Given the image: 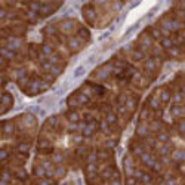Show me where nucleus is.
Wrapping results in <instances>:
<instances>
[{
    "label": "nucleus",
    "instance_id": "nucleus-21",
    "mask_svg": "<svg viewBox=\"0 0 185 185\" xmlns=\"http://www.w3.org/2000/svg\"><path fill=\"white\" fill-rule=\"evenodd\" d=\"M132 58L135 59V61H141V59H144V52H142V50H139V49L133 50V53H132Z\"/></svg>",
    "mask_w": 185,
    "mask_h": 185
},
{
    "label": "nucleus",
    "instance_id": "nucleus-1",
    "mask_svg": "<svg viewBox=\"0 0 185 185\" xmlns=\"http://www.w3.org/2000/svg\"><path fill=\"white\" fill-rule=\"evenodd\" d=\"M139 157H141V162L144 163L145 166H148V167H151V166L154 164V162H156V159L151 156L150 152H145V151H144V152H142Z\"/></svg>",
    "mask_w": 185,
    "mask_h": 185
},
{
    "label": "nucleus",
    "instance_id": "nucleus-18",
    "mask_svg": "<svg viewBox=\"0 0 185 185\" xmlns=\"http://www.w3.org/2000/svg\"><path fill=\"white\" fill-rule=\"evenodd\" d=\"M42 53H43L45 57H50V55L53 53V49L49 46V45H43V46H42Z\"/></svg>",
    "mask_w": 185,
    "mask_h": 185
},
{
    "label": "nucleus",
    "instance_id": "nucleus-14",
    "mask_svg": "<svg viewBox=\"0 0 185 185\" xmlns=\"http://www.w3.org/2000/svg\"><path fill=\"white\" fill-rule=\"evenodd\" d=\"M16 150L19 151L21 154H27L28 150H30V144H28V142H19L18 147H16Z\"/></svg>",
    "mask_w": 185,
    "mask_h": 185
},
{
    "label": "nucleus",
    "instance_id": "nucleus-16",
    "mask_svg": "<svg viewBox=\"0 0 185 185\" xmlns=\"http://www.w3.org/2000/svg\"><path fill=\"white\" fill-rule=\"evenodd\" d=\"M182 91L173 93V105H182Z\"/></svg>",
    "mask_w": 185,
    "mask_h": 185
},
{
    "label": "nucleus",
    "instance_id": "nucleus-5",
    "mask_svg": "<svg viewBox=\"0 0 185 185\" xmlns=\"http://www.w3.org/2000/svg\"><path fill=\"white\" fill-rule=\"evenodd\" d=\"M136 135L138 136H141V138H147L148 136V126L147 125H139L138 129H136Z\"/></svg>",
    "mask_w": 185,
    "mask_h": 185
},
{
    "label": "nucleus",
    "instance_id": "nucleus-20",
    "mask_svg": "<svg viewBox=\"0 0 185 185\" xmlns=\"http://www.w3.org/2000/svg\"><path fill=\"white\" fill-rule=\"evenodd\" d=\"M167 139H169V135H167L166 132H159V133H157V141H159V142L166 144V142H167Z\"/></svg>",
    "mask_w": 185,
    "mask_h": 185
},
{
    "label": "nucleus",
    "instance_id": "nucleus-4",
    "mask_svg": "<svg viewBox=\"0 0 185 185\" xmlns=\"http://www.w3.org/2000/svg\"><path fill=\"white\" fill-rule=\"evenodd\" d=\"M95 16H96V13H95V11H93L91 6L84 8V18H86L89 22H93V21H95Z\"/></svg>",
    "mask_w": 185,
    "mask_h": 185
},
{
    "label": "nucleus",
    "instance_id": "nucleus-22",
    "mask_svg": "<svg viewBox=\"0 0 185 185\" xmlns=\"http://www.w3.org/2000/svg\"><path fill=\"white\" fill-rule=\"evenodd\" d=\"M139 181L142 182V184H150L151 181H152V176L150 173H142V176L139 178Z\"/></svg>",
    "mask_w": 185,
    "mask_h": 185
},
{
    "label": "nucleus",
    "instance_id": "nucleus-31",
    "mask_svg": "<svg viewBox=\"0 0 185 185\" xmlns=\"http://www.w3.org/2000/svg\"><path fill=\"white\" fill-rule=\"evenodd\" d=\"M138 184V179H135L133 176H129L126 179V185H136Z\"/></svg>",
    "mask_w": 185,
    "mask_h": 185
},
{
    "label": "nucleus",
    "instance_id": "nucleus-33",
    "mask_svg": "<svg viewBox=\"0 0 185 185\" xmlns=\"http://www.w3.org/2000/svg\"><path fill=\"white\" fill-rule=\"evenodd\" d=\"M45 33H47V34H55V33H57V30H55L52 25H47L46 28H45Z\"/></svg>",
    "mask_w": 185,
    "mask_h": 185
},
{
    "label": "nucleus",
    "instance_id": "nucleus-7",
    "mask_svg": "<svg viewBox=\"0 0 185 185\" xmlns=\"http://www.w3.org/2000/svg\"><path fill=\"white\" fill-rule=\"evenodd\" d=\"M172 160L176 163H182L184 162V151L182 150H175L172 152Z\"/></svg>",
    "mask_w": 185,
    "mask_h": 185
},
{
    "label": "nucleus",
    "instance_id": "nucleus-13",
    "mask_svg": "<svg viewBox=\"0 0 185 185\" xmlns=\"http://www.w3.org/2000/svg\"><path fill=\"white\" fill-rule=\"evenodd\" d=\"M0 101H2V104L5 105V107H11V104H12V96L9 95V93H3L2 95V98H0Z\"/></svg>",
    "mask_w": 185,
    "mask_h": 185
},
{
    "label": "nucleus",
    "instance_id": "nucleus-11",
    "mask_svg": "<svg viewBox=\"0 0 185 185\" xmlns=\"http://www.w3.org/2000/svg\"><path fill=\"white\" fill-rule=\"evenodd\" d=\"M67 117H68L70 123H79V120H80V114L77 111H70Z\"/></svg>",
    "mask_w": 185,
    "mask_h": 185
},
{
    "label": "nucleus",
    "instance_id": "nucleus-32",
    "mask_svg": "<svg viewBox=\"0 0 185 185\" xmlns=\"http://www.w3.org/2000/svg\"><path fill=\"white\" fill-rule=\"evenodd\" d=\"M71 27H73V22H71V21L64 22V25H62V31H71Z\"/></svg>",
    "mask_w": 185,
    "mask_h": 185
},
{
    "label": "nucleus",
    "instance_id": "nucleus-41",
    "mask_svg": "<svg viewBox=\"0 0 185 185\" xmlns=\"http://www.w3.org/2000/svg\"><path fill=\"white\" fill-rule=\"evenodd\" d=\"M0 127H2V125H0Z\"/></svg>",
    "mask_w": 185,
    "mask_h": 185
},
{
    "label": "nucleus",
    "instance_id": "nucleus-2",
    "mask_svg": "<svg viewBox=\"0 0 185 185\" xmlns=\"http://www.w3.org/2000/svg\"><path fill=\"white\" fill-rule=\"evenodd\" d=\"M95 129H96V123L95 122H89L86 126L83 127V136H92L93 132H95Z\"/></svg>",
    "mask_w": 185,
    "mask_h": 185
},
{
    "label": "nucleus",
    "instance_id": "nucleus-36",
    "mask_svg": "<svg viewBox=\"0 0 185 185\" xmlns=\"http://www.w3.org/2000/svg\"><path fill=\"white\" fill-rule=\"evenodd\" d=\"M6 9H3V8H0V19H3V18H6Z\"/></svg>",
    "mask_w": 185,
    "mask_h": 185
},
{
    "label": "nucleus",
    "instance_id": "nucleus-23",
    "mask_svg": "<svg viewBox=\"0 0 185 185\" xmlns=\"http://www.w3.org/2000/svg\"><path fill=\"white\" fill-rule=\"evenodd\" d=\"M132 152L135 156H141L144 152V147L142 145H132Z\"/></svg>",
    "mask_w": 185,
    "mask_h": 185
},
{
    "label": "nucleus",
    "instance_id": "nucleus-6",
    "mask_svg": "<svg viewBox=\"0 0 185 185\" xmlns=\"http://www.w3.org/2000/svg\"><path fill=\"white\" fill-rule=\"evenodd\" d=\"M148 105H150L151 110H154V111H159L160 110V101L156 96H151L150 99H148Z\"/></svg>",
    "mask_w": 185,
    "mask_h": 185
},
{
    "label": "nucleus",
    "instance_id": "nucleus-24",
    "mask_svg": "<svg viewBox=\"0 0 185 185\" xmlns=\"http://www.w3.org/2000/svg\"><path fill=\"white\" fill-rule=\"evenodd\" d=\"M150 33H151V39H162V33H160L159 28H151Z\"/></svg>",
    "mask_w": 185,
    "mask_h": 185
},
{
    "label": "nucleus",
    "instance_id": "nucleus-17",
    "mask_svg": "<svg viewBox=\"0 0 185 185\" xmlns=\"http://www.w3.org/2000/svg\"><path fill=\"white\" fill-rule=\"evenodd\" d=\"M114 172H116V170H114L113 167H107V169H105L104 172L101 173V176H102L104 179H110V178H111V176L114 175Z\"/></svg>",
    "mask_w": 185,
    "mask_h": 185
},
{
    "label": "nucleus",
    "instance_id": "nucleus-39",
    "mask_svg": "<svg viewBox=\"0 0 185 185\" xmlns=\"http://www.w3.org/2000/svg\"><path fill=\"white\" fill-rule=\"evenodd\" d=\"M3 64H5V59H3V58H2V57H0V67H2Z\"/></svg>",
    "mask_w": 185,
    "mask_h": 185
},
{
    "label": "nucleus",
    "instance_id": "nucleus-10",
    "mask_svg": "<svg viewBox=\"0 0 185 185\" xmlns=\"http://www.w3.org/2000/svg\"><path fill=\"white\" fill-rule=\"evenodd\" d=\"M173 45L175 43H173V39H172V37H162V47L170 49Z\"/></svg>",
    "mask_w": 185,
    "mask_h": 185
},
{
    "label": "nucleus",
    "instance_id": "nucleus-8",
    "mask_svg": "<svg viewBox=\"0 0 185 185\" xmlns=\"http://www.w3.org/2000/svg\"><path fill=\"white\" fill-rule=\"evenodd\" d=\"M13 130H15V126H13L12 122H6V123L3 125V133H5L6 136H11L12 133H13Z\"/></svg>",
    "mask_w": 185,
    "mask_h": 185
},
{
    "label": "nucleus",
    "instance_id": "nucleus-29",
    "mask_svg": "<svg viewBox=\"0 0 185 185\" xmlns=\"http://www.w3.org/2000/svg\"><path fill=\"white\" fill-rule=\"evenodd\" d=\"M108 126H110V125H108L105 120H102V122L99 123V129H101L102 132H108Z\"/></svg>",
    "mask_w": 185,
    "mask_h": 185
},
{
    "label": "nucleus",
    "instance_id": "nucleus-9",
    "mask_svg": "<svg viewBox=\"0 0 185 185\" xmlns=\"http://www.w3.org/2000/svg\"><path fill=\"white\" fill-rule=\"evenodd\" d=\"M170 98H172V95H170V92L167 91V89H163L162 92H160V102H163V104H166V102H169L170 101Z\"/></svg>",
    "mask_w": 185,
    "mask_h": 185
},
{
    "label": "nucleus",
    "instance_id": "nucleus-38",
    "mask_svg": "<svg viewBox=\"0 0 185 185\" xmlns=\"http://www.w3.org/2000/svg\"><path fill=\"white\" fill-rule=\"evenodd\" d=\"M0 185H8V181H3V179H0Z\"/></svg>",
    "mask_w": 185,
    "mask_h": 185
},
{
    "label": "nucleus",
    "instance_id": "nucleus-28",
    "mask_svg": "<svg viewBox=\"0 0 185 185\" xmlns=\"http://www.w3.org/2000/svg\"><path fill=\"white\" fill-rule=\"evenodd\" d=\"M96 159H98V156H96L95 152H89V154H87V163H95Z\"/></svg>",
    "mask_w": 185,
    "mask_h": 185
},
{
    "label": "nucleus",
    "instance_id": "nucleus-37",
    "mask_svg": "<svg viewBox=\"0 0 185 185\" xmlns=\"http://www.w3.org/2000/svg\"><path fill=\"white\" fill-rule=\"evenodd\" d=\"M81 73H83V67H80V68L76 70V76H81Z\"/></svg>",
    "mask_w": 185,
    "mask_h": 185
},
{
    "label": "nucleus",
    "instance_id": "nucleus-35",
    "mask_svg": "<svg viewBox=\"0 0 185 185\" xmlns=\"http://www.w3.org/2000/svg\"><path fill=\"white\" fill-rule=\"evenodd\" d=\"M53 162L61 163L62 162V156H61V154H55V156H53Z\"/></svg>",
    "mask_w": 185,
    "mask_h": 185
},
{
    "label": "nucleus",
    "instance_id": "nucleus-25",
    "mask_svg": "<svg viewBox=\"0 0 185 185\" xmlns=\"http://www.w3.org/2000/svg\"><path fill=\"white\" fill-rule=\"evenodd\" d=\"M68 45H70V47H71L73 50H76V49H79V39H70Z\"/></svg>",
    "mask_w": 185,
    "mask_h": 185
},
{
    "label": "nucleus",
    "instance_id": "nucleus-30",
    "mask_svg": "<svg viewBox=\"0 0 185 185\" xmlns=\"http://www.w3.org/2000/svg\"><path fill=\"white\" fill-rule=\"evenodd\" d=\"M184 118H179V122H178V130H179V133L182 135L184 133Z\"/></svg>",
    "mask_w": 185,
    "mask_h": 185
},
{
    "label": "nucleus",
    "instance_id": "nucleus-19",
    "mask_svg": "<svg viewBox=\"0 0 185 185\" xmlns=\"http://www.w3.org/2000/svg\"><path fill=\"white\" fill-rule=\"evenodd\" d=\"M61 71H62V67H59V65H52L50 70H49V73L55 77V76H59L61 74Z\"/></svg>",
    "mask_w": 185,
    "mask_h": 185
},
{
    "label": "nucleus",
    "instance_id": "nucleus-40",
    "mask_svg": "<svg viewBox=\"0 0 185 185\" xmlns=\"http://www.w3.org/2000/svg\"><path fill=\"white\" fill-rule=\"evenodd\" d=\"M144 185H152V184H151V182H150V184H144Z\"/></svg>",
    "mask_w": 185,
    "mask_h": 185
},
{
    "label": "nucleus",
    "instance_id": "nucleus-15",
    "mask_svg": "<svg viewBox=\"0 0 185 185\" xmlns=\"http://www.w3.org/2000/svg\"><path fill=\"white\" fill-rule=\"evenodd\" d=\"M105 122H107L108 125H114V123L117 122V116L113 113V111H108L107 116H105Z\"/></svg>",
    "mask_w": 185,
    "mask_h": 185
},
{
    "label": "nucleus",
    "instance_id": "nucleus-34",
    "mask_svg": "<svg viewBox=\"0 0 185 185\" xmlns=\"http://www.w3.org/2000/svg\"><path fill=\"white\" fill-rule=\"evenodd\" d=\"M6 157H8V150L6 148H2L0 150V160H5Z\"/></svg>",
    "mask_w": 185,
    "mask_h": 185
},
{
    "label": "nucleus",
    "instance_id": "nucleus-26",
    "mask_svg": "<svg viewBox=\"0 0 185 185\" xmlns=\"http://www.w3.org/2000/svg\"><path fill=\"white\" fill-rule=\"evenodd\" d=\"M27 18L30 19V21H36L37 19V12H34V11H27Z\"/></svg>",
    "mask_w": 185,
    "mask_h": 185
},
{
    "label": "nucleus",
    "instance_id": "nucleus-12",
    "mask_svg": "<svg viewBox=\"0 0 185 185\" xmlns=\"http://www.w3.org/2000/svg\"><path fill=\"white\" fill-rule=\"evenodd\" d=\"M144 67L145 70L150 73V71H154V70L157 68V64H156V59H148V61H145V64H144Z\"/></svg>",
    "mask_w": 185,
    "mask_h": 185
},
{
    "label": "nucleus",
    "instance_id": "nucleus-27",
    "mask_svg": "<svg viewBox=\"0 0 185 185\" xmlns=\"http://www.w3.org/2000/svg\"><path fill=\"white\" fill-rule=\"evenodd\" d=\"M55 173H57V176H58V178H61V176H64V175H65V169L59 166V167H57V169L53 170V175H55Z\"/></svg>",
    "mask_w": 185,
    "mask_h": 185
},
{
    "label": "nucleus",
    "instance_id": "nucleus-3",
    "mask_svg": "<svg viewBox=\"0 0 185 185\" xmlns=\"http://www.w3.org/2000/svg\"><path fill=\"white\" fill-rule=\"evenodd\" d=\"M170 114H172V117H175V118H182V116H184V108H182V105H173L172 110H170Z\"/></svg>",
    "mask_w": 185,
    "mask_h": 185
}]
</instances>
